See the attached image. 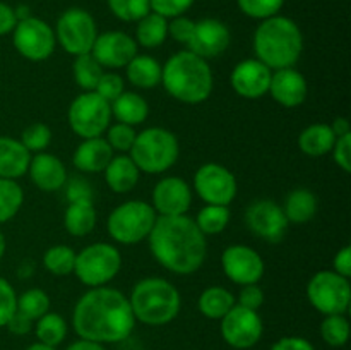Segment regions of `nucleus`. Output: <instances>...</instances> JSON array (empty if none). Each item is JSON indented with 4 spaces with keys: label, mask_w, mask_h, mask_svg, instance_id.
<instances>
[{
    "label": "nucleus",
    "mask_w": 351,
    "mask_h": 350,
    "mask_svg": "<svg viewBox=\"0 0 351 350\" xmlns=\"http://www.w3.org/2000/svg\"><path fill=\"white\" fill-rule=\"evenodd\" d=\"M72 74H74V81L79 88L84 91H95L99 79L105 74V69L93 57V54H84L74 58Z\"/></svg>",
    "instance_id": "nucleus-33"
},
{
    "label": "nucleus",
    "mask_w": 351,
    "mask_h": 350,
    "mask_svg": "<svg viewBox=\"0 0 351 350\" xmlns=\"http://www.w3.org/2000/svg\"><path fill=\"white\" fill-rule=\"evenodd\" d=\"M271 350H315L307 338L302 336H283L278 340Z\"/></svg>",
    "instance_id": "nucleus-50"
},
{
    "label": "nucleus",
    "mask_w": 351,
    "mask_h": 350,
    "mask_svg": "<svg viewBox=\"0 0 351 350\" xmlns=\"http://www.w3.org/2000/svg\"><path fill=\"white\" fill-rule=\"evenodd\" d=\"M168 38V19L156 12H149L137 21L136 43L144 48H158Z\"/></svg>",
    "instance_id": "nucleus-31"
},
{
    "label": "nucleus",
    "mask_w": 351,
    "mask_h": 350,
    "mask_svg": "<svg viewBox=\"0 0 351 350\" xmlns=\"http://www.w3.org/2000/svg\"><path fill=\"white\" fill-rule=\"evenodd\" d=\"M195 225L199 226L204 235H218L230 223L228 206L206 205L194 218Z\"/></svg>",
    "instance_id": "nucleus-36"
},
{
    "label": "nucleus",
    "mask_w": 351,
    "mask_h": 350,
    "mask_svg": "<svg viewBox=\"0 0 351 350\" xmlns=\"http://www.w3.org/2000/svg\"><path fill=\"white\" fill-rule=\"evenodd\" d=\"M19 141L31 154L43 153L51 141V130L47 124L34 122L23 130Z\"/></svg>",
    "instance_id": "nucleus-41"
},
{
    "label": "nucleus",
    "mask_w": 351,
    "mask_h": 350,
    "mask_svg": "<svg viewBox=\"0 0 351 350\" xmlns=\"http://www.w3.org/2000/svg\"><path fill=\"white\" fill-rule=\"evenodd\" d=\"M192 205V189L184 178L163 177L153 189L151 206L158 216H180L187 215Z\"/></svg>",
    "instance_id": "nucleus-18"
},
{
    "label": "nucleus",
    "mask_w": 351,
    "mask_h": 350,
    "mask_svg": "<svg viewBox=\"0 0 351 350\" xmlns=\"http://www.w3.org/2000/svg\"><path fill=\"white\" fill-rule=\"evenodd\" d=\"M281 208H283L288 223L302 225V223L311 222L317 213V198L308 189H295L288 194L285 206Z\"/></svg>",
    "instance_id": "nucleus-30"
},
{
    "label": "nucleus",
    "mask_w": 351,
    "mask_h": 350,
    "mask_svg": "<svg viewBox=\"0 0 351 350\" xmlns=\"http://www.w3.org/2000/svg\"><path fill=\"white\" fill-rule=\"evenodd\" d=\"M26 350H57V349H55V347H48V345H45V343L36 342V343H33V345L27 347Z\"/></svg>",
    "instance_id": "nucleus-56"
},
{
    "label": "nucleus",
    "mask_w": 351,
    "mask_h": 350,
    "mask_svg": "<svg viewBox=\"0 0 351 350\" xmlns=\"http://www.w3.org/2000/svg\"><path fill=\"white\" fill-rule=\"evenodd\" d=\"M91 54L103 69H125L137 55V43L123 31H106L96 36Z\"/></svg>",
    "instance_id": "nucleus-17"
},
{
    "label": "nucleus",
    "mask_w": 351,
    "mask_h": 350,
    "mask_svg": "<svg viewBox=\"0 0 351 350\" xmlns=\"http://www.w3.org/2000/svg\"><path fill=\"white\" fill-rule=\"evenodd\" d=\"M33 154L23 146L19 139L0 136V178L17 180L27 174Z\"/></svg>",
    "instance_id": "nucleus-24"
},
{
    "label": "nucleus",
    "mask_w": 351,
    "mask_h": 350,
    "mask_svg": "<svg viewBox=\"0 0 351 350\" xmlns=\"http://www.w3.org/2000/svg\"><path fill=\"white\" fill-rule=\"evenodd\" d=\"M125 74L130 84L136 86V88L151 89L161 84V65L151 55L137 54L125 65Z\"/></svg>",
    "instance_id": "nucleus-28"
},
{
    "label": "nucleus",
    "mask_w": 351,
    "mask_h": 350,
    "mask_svg": "<svg viewBox=\"0 0 351 350\" xmlns=\"http://www.w3.org/2000/svg\"><path fill=\"white\" fill-rule=\"evenodd\" d=\"M332 129V132H335L336 137H341V136H346V134H351V126L348 122V119H345V117H336L335 120H332V124H329Z\"/></svg>",
    "instance_id": "nucleus-54"
},
{
    "label": "nucleus",
    "mask_w": 351,
    "mask_h": 350,
    "mask_svg": "<svg viewBox=\"0 0 351 350\" xmlns=\"http://www.w3.org/2000/svg\"><path fill=\"white\" fill-rule=\"evenodd\" d=\"M245 223L254 235L271 244L280 242L290 225L283 208L271 199L254 201L245 211Z\"/></svg>",
    "instance_id": "nucleus-16"
},
{
    "label": "nucleus",
    "mask_w": 351,
    "mask_h": 350,
    "mask_svg": "<svg viewBox=\"0 0 351 350\" xmlns=\"http://www.w3.org/2000/svg\"><path fill=\"white\" fill-rule=\"evenodd\" d=\"M332 158H335V163L341 168L343 172L351 170V134L341 136L336 139L335 146L331 150Z\"/></svg>",
    "instance_id": "nucleus-49"
},
{
    "label": "nucleus",
    "mask_w": 351,
    "mask_h": 350,
    "mask_svg": "<svg viewBox=\"0 0 351 350\" xmlns=\"http://www.w3.org/2000/svg\"><path fill=\"white\" fill-rule=\"evenodd\" d=\"M321 336L328 345L343 347L348 342L350 323L345 314L324 316L321 323Z\"/></svg>",
    "instance_id": "nucleus-39"
},
{
    "label": "nucleus",
    "mask_w": 351,
    "mask_h": 350,
    "mask_svg": "<svg viewBox=\"0 0 351 350\" xmlns=\"http://www.w3.org/2000/svg\"><path fill=\"white\" fill-rule=\"evenodd\" d=\"M122 254L112 244L96 242L75 254L74 275L86 287H105L120 273Z\"/></svg>",
    "instance_id": "nucleus-8"
},
{
    "label": "nucleus",
    "mask_w": 351,
    "mask_h": 350,
    "mask_svg": "<svg viewBox=\"0 0 351 350\" xmlns=\"http://www.w3.org/2000/svg\"><path fill=\"white\" fill-rule=\"evenodd\" d=\"M161 84L171 98L199 105L211 96L215 78L206 58L182 50L161 65Z\"/></svg>",
    "instance_id": "nucleus-3"
},
{
    "label": "nucleus",
    "mask_w": 351,
    "mask_h": 350,
    "mask_svg": "<svg viewBox=\"0 0 351 350\" xmlns=\"http://www.w3.org/2000/svg\"><path fill=\"white\" fill-rule=\"evenodd\" d=\"M34 331H36L38 342L57 349L67 336V323L60 314L48 311L47 314L36 319Z\"/></svg>",
    "instance_id": "nucleus-34"
},
{
    "label": "nucleus",
    "mask_w": 351,
    "mask_h": 350,
    "mask_svg": "<svg viewBox=\"0 0 351 350\" xmlns=\"http://www.w3.org/2000/svg\"><path fill=\"white\" fill-rule=\"evenodd\" d=\"M307 299L321 314H346L351 302L350 278L332 270L317 271L307 283Z\"/></svg>",
    "instance_id": "nucleus-9"
},
{
    "label": "nucleus",
    "mask_w": 351,
    "mask_h": 350,
    "mask_svg": "<svg viewBox=\"0 0 351 350\" xmlns=\"http://www.w3.org/2000/svg\"><path fill=\"white\" fill-rule=\"evenodd\" d=\"M95 91L98 93L101 98H105L106 102L112 103L113 100H117L123 91H125V88H123V79L120 78L117 72H105V74L101 75V79H99Z\"/></svg>",
    "instance_id": "nucleus-46"
},
{
    "label": "nucleus",
    "mask_w": 351,
    "mask_h": 350,
    "mask_svg": "<svg viewBox=\"0 0 351 350\" xmlns=\"http://www.w3.org/2000/svg\"><path fill=\"white\" fill-rule=\"evenodd\" d=\"M115 17L125 23H137L151 12L149 0H106Z\"/></svg>",
    "instance_id": "nucleus-40"
},
{
    "label": "nucleus",
    "mask_w": 351,
    "mask_h": 350,
    "mask_svg": "<svg viewBox=\"0 0 351 350\" xmlns=\"http://www.w3.org/2000/svg\"><path fill=\"white\" fill-rule=\"evenodd\" d=\"M17 311V294L12 285L0 277V328L9 323L14 312Z\"/></svg>",
    "instance_id": "nucleus-44"
},
{
    "label": "nucleus",
    "mask_w": 351,
    "mask_h": 350,
    "mask_svg": "<svg viewBox=\"0 0 351 350\" xmlns=\"http://www.w3.org/2000/svg\"><path fill=\"white\" fill-rule=\"evenodd\" d=\"M24 202V192L17 180L0 178V223L12 220Z\"/></svg>",
    "instance_id": "nucleus-37"
},
{
    "label": "nucleus",
    "mask_w": 351,
    "mask_h": 350,
    "mask_svg": "<svg viewBox=\"0 0 351 350\" xmlns=\"http://www.w3.org/2000/svg\"><path fill=\"white\" fill-rule=\"evenodd\" d=\"M69 126L82 139L99 137L112 122V106L96 91H84L69 106Z\"/></svg>",
    "instance_id": "nucleus-10"
},
{
    "label": "nucleus",
    "mask_w": 351,
    "mask_h": 350,
    "mask_svg": "<svg viewBox=\"0 0 351 350\" xmlns=\"http://www.w3.org/2000/svg\"><path fill=\"white\" fill-rule=\"evenodd\" d=\"M31 182L43 192H55L64 187L67 180V168L64 161L51 153H36L31 156L27 168Z\"/></svg>",
    "instance_id": "nucleus-22"
},
{
    "label": "nucleus",
    "mask_w": 351,
    "mask_h": 350,
    "mask_svg": "<svg viewBox=\"0 0 351 350\" xmlns=\"http://www.w3.org/2000/svg\"><path fill=\"white\" fill-rule=\"evenodd\" d=\"M221 336L237 350H249L263 338L264 323L257 311L235 304L221 319Z\"/></svg>",
    "instance_id": "nucleus-14"
},
{
    "label": "nucleus",
    "mask_w": 351,
    "mask_h": 350,
    "mask_svg": "<svg viewBox=\"0 0 351 350\" xmlns=\"http://www.w3.org/2000/svg\"><path fill=\"white\" fill-rule=\"evenodd\" d=\"M12 43L21 57L31 62H43L53 54L57 38L47 21L29 16L17 21L12 31Z\"/></svg>",
    "instance_id": "nucleus-12"
},
{
    "label": "nucleus",
    "mask_w": 351,
    "mask_h": 350,
    "mask_svg": "<svg viewBox=\"0 0 351 350\" xmlns=\"http://www.w3.org/2000/svg\"><path fill=\"white\" fill-rule=\"evenodd\" d=\"M96 208L91 198L72 199L64 215L65 230L72 237H86L96 226Z\"/></svg>",
    "instance_id": "nucleus-26"
},
{
    "label": "nucleus",
    "mask_w": 351,
    "mask_h": 350,
    "mask_svg": "<svg viewBox=\"0 0 351 350\" xmlns=\"http://www.w3.org/2000/svg\"><path fill=\"white\" fill-rule=\"evenodd\" d=\"M194 26L195 21L189 19V17H173V19L168 21V36H171L178 43L187 45L191 41L192 33H194Z\"/></svg>",
    "instance_id": "nucleus-47"
},
{
    "label": "nucleus",
    "mask_w": 351,
    "mask_h": 350,
    "mask_svg": "<svg viewBox=\"0 0 351 350\" xmlns=\"http://www.w3.org/2000/svg\"><path fill=\"white\" fill-rule=\"evenodd\" d=\"M180 144L171 130L163 127H147L136 136L129 156L141 172L156 175L170 170L178 160Z\"/></svg>",
    "instance_id": "nucleus-6"
},
{
    "label": "nucleus",
    "mask_w": 351,
    "mask_h": 350,
    "mask_svg": "<svg viewBox=\"0 0 351 350\" xmlns=\"http://www.w3.org/2000/svg\"><path fill=\"white\" fill-rule=\"evenodd\" d=\"M267 93L273 96L274 102L280 103L285 108H295L307 100V79L293 67L278 69L271 75V84Z\"/></svg>",
    "instance_id": "nucleus-21"
},
{
    "label": "nucleus",
    "mask_w": 351,
    "mask_h": 350,
    "mask_svg": "<svg viewBox=\"0 0 351 350\" xmlns=\"http://www.w3.org/2000/svg\"><path fill=\"white\" fill-rule=\"evenodd\" d=\"M103 172L106 185L117 194H127L132 191L141 177V170L129 154H115Z\"/></svg>",
    "instance_id": "nucleus-25"
},
{
    "label": "nucleus",
    "mask_w": 351,
    "mask_h": 350,
    "mask_svg": "<svg viewBox=\"0 0 351 350\" xmlns=\"http://www.w3.org/2000/svg\"><path fill=\"white\" fill-rule=\"evenodd\" d=\"M5 249H7V240H5V235H3V232L0 230V259H2L3 254H5Z\"/></svg>",
    "instance_id": "nucleus-57"
},
{
    "label": "nucleus",
    "mask_w": 351,
    "mask_h": 350,
    "mask_svg": "<svg viewBox=\"0 0 351 350\" xmlns=\"http://www.w3.org/2000/svg\"><path fill=\"white\" fill-rule=\"evenodd\" d=\"M332 271H336L341 277H351V247L345 246L336 253L335 259H332Z\"/></svg>",
    "instance_id": "nucleus-51"
},
{
    "label": "nucleus",
    "mask_w": 351,
    "mask_h": 350,
    "mask_svg": "<svg viewBox=\"0 0 351 350\" xmlns=\"http://www.w3.org/2000/svg\"><path fill=\"white\" fill-rule=\"evenodd\" d=\"M338 137L332 132L329 124H312L305 127L298 136V146L308 156H324L331 153Z\"/></svg>",
    "instance_id": "nucleus-29"
},
{
    "label": "nucleus",
    "mask_w": 351,
    "mask_h": 350,
    "mask_svg": "<svg viewBox=\"0 0 351 350\" xmlns=\"http://www.w3.org/2000/svg\"><path fill=\"white\" fill-rule=\"evenodd\" d=\"M136 321L149 326H163L173 321L182 307L180 292L160 277L137 281L129 297Z\"/></svg>",
    "instance_id": "nucleus-5"
},
{
    "label": "nucleus",
    "mask_w": 351,
    "mask_h": 350,
    "mask_svg": "<svg viewBox=\"0 0 351 350\" xmlns=\"http://www.w3.org/2000/svg\"><path fill=\"white\" fill-rule=\"evenodd\" d=\"M223 273L237 285L259 283L264 277L266 264L256 249L243 244L228 246L221 254Z\"/></svg>",
    "instance_id": "nucleus-15"
},
{
    "label": "nucleus",
    "mask_w": 351,
    "mask_h": 350,
    "mask_svg": "<svg viewBox=\"0 0 351 350\" xmlns=\"http://www.w3.org/2000/svg\"><path fill=\"white\" fill-rule=\"evenodd\" d=\"M72 326L79 338L106 345L129 338L136 318L129 297L105 285L89 288L79 299L72 312Z\"/></svg>",
    "instance_id": "nucleus-1"
},
{
    "label": "nucleus",
    "mask_w": 351,
    "mask_h": 350,
    "mask_svg": "<svg viewBox=\"0 0 351 350\" xmlns=\"http://www.w3.org/2000/svg\"><path fill=\"white\" fill-rule=\"evenodd\" d=\"M230 45V30L225 23L215 17L195 21L194 33L187 43L192 54L202 58L219 57Z\"/></svg>",
    "instance_id": "nucleus-20"
},
{
    "label": "nucleus",
    "mask_w": 351,
    "mask_h": 350,
    "mask_svg": "<svg viewBox=\"0 0 351 350\" xmlns=\"http://www.w3.org/2000/svg\"><path fill=\"white\" fill-rule=\"evenodd\" d=\"M195 0H149L151 12H156L167 19L184 16Z\"/></svg>",
    "instance_id": "nucleus-45"
},
{
    "label": "nucleus",
    "mask_w": 351,
    "mask_h": 350,
    "mask_svg": "<svg viewBox=\"0 0 351 350\" xmlns=\"http://www.w3.org/2000/svg\"><path fill=\"white\" fill-rule=\"evenodd\" d=\"M96 36H98V27L95 17L88 10L72 7L58 17L55 38L67 54L74 57L91 54Z\"/></svg>",
    "instance_id": "nucleus-11"
},
{
    "label": "nucleus",
    "mask_w": 351,
    "mask_h": 350,
    "mask_svg": "<svg viewBox=\"0 0 351 350\" xmlns=\"http://www.w3.org/2000/svg\"><path fill=\"white\" fill-rule=\"evenodd\" d=\"M17 311L36 321L50 311V297L41 288H29L17 295Z\"/></svg>",
    "instance_id": "nucleus-38"
},
{
    "label": "nucleus",
    "mask_w": 351,
    "mask_h": 350,
    "mask_svg": "<svg viewBox=\"0 0 351 350\" xmlns=\"http://www.w3.org/2000/svg\"><path fill=\"white\" fill-rule=\"evenodd\" d=\"M110 106H112V117H115L117 122L132 127L143 124L149 115V105L139 93L123 91L119 98L110 103Z\"/></svg>",
    "instance_id": "nucleus-27"
},
{
    "label": "nucleus",
    "mask_w": 351,
    "mask_h": 350,
    "mask_svg": "<svg viewBox=\"0 0 351 350\" xmlns=\"http://www.w3.org/2000/svg\"><path fill=\"white\" fill-rule=\"evenodd\" d=\"M115 156V151L110 148L103 136L91 137V139H82V143L75 148L74 167L84 174H99L106 168L110 160Z\"/></svg>",
    "instance_id": "nucleus-23"
},
{
    "label": "nucleus",
    "mask_w": 351,
    "mask_h": 350,
    "mask_svg": "<svg viewBox=\"0 0 351 350\" xmlns=\"http://www.w3.org/2000/svg\"><path fill=\"white\" fill-rule=\"evenodd\" d=\"M235 304L242 305V307L250 309V311H257L261 305L264 304V292L257 283L242 285L239 292V297L235 299Z\"/></svg>",
    "instance_id": "nucleus-48"
},
{
    "label": "nucleus",
    "mask_w": 351,
    "mask_h": 350,
    "mask_svg": "<svg viewBox=\"0 0 351 350\" xmlns=\"http://www.w3.org/2000/svg\"><path fill=\"white\" fill-rule=\"evenodd\" d=\"M235 305V295L225 287H209L201 294L197 307L208 319H221Z\"/></svg>",
    "instance_id": "nucleus-32"
},
{
    "label": "nucleus",
    "mask_w": 351,
    "mask_h": 350,
    "mask_svg": "<svg viewBox=\"0 0 351 350\" xmlns=\"http://www.w3.org/2000/svg\"><path fill=\"white\" fill-rule=\"evenodd\" d=\"M271 71L257 58L239 62L232 71V88L239 96L247 100H259L267 95L271 84Z\"/></svg>",
    "instance_id": "nucleus-19"
},
{
    "label": "nucleus",
    "mask_w": 351,
    "mask_h": 350,
    "mask_svg": "<svg viewBox=\"0 0 351 350\" xmlns=\"http://www.w3.org/2000/svg\"><path fill=\"white\" fill-rule=\"evenodd\" d=\"M194 191L206 205L228 206L237 198L239 182L232 170L209 161L194 174Z\"/></svg>",
    "instance_id": "nucleus-13"
},
{
    "label": "nucleus",
    "mask_w": 351,
    "mask_h": 350,
    "mask_svg": "<svg viewBox=\"0 0 351 350\" xmlns=\"http://www.w3.org/2000/svg\"><path fill=\"white\" fill-rule=\"evenodd\" d=\"M65 350H106L105 345L96 342H89V340H77V342L71 343Z\"/></svg>",
    "instance_id": "nucleus-55"
},
{
    "label": "nucleus",
    "mask_w": 351,
    "mask_h": 350,
    "mask_svg": "<svg viewBox=\"0 0 351 350\" xmlns=\"http://www.w3.org/2000/svg\"><path fill=\"white\" fill-rule=\"evenodd\" d=\"M16 24L17 16L14 7H10L5 2H0V36H5V34L12 33Z\"/></svg>",
    "instance_id": "nucleus-52"
},
{
    "label": "nucleus",
    "mask_w": 351,
    "mask_h": 350,
    "mask_svg": "<svg viewBox=\"0 0 351 350\" xmlns=\"http://www.w3.org/2000/svg\"><path fill=\"white\" fill-rule=\"evenodd\" d=\"M154 259L175 275H192L204 264L206 235L187 215L158 216L149 237Z\"/></svg>",
    "instance_id": "nucleus-2"
},
{
    "label": "nucleus",
    "mask_w": 351,
    "mask_h": 350,
    "mask_svg": "<svg viewBox=\"0 0 351 350\" xmlns=\"http://www.w3.org/2000/svg\"><path fill=\"white\" fill-rule=\"evenodd\" d=\"M158 213L146 201H125L117 206L106 220V229L115 242L134 246L149 237Z\"/></svg>",
    "instance_id": "nucleus-7"
},
{
    "label": "nucleus",
    "mask_w": 351,
    "mask_h": 350,
    "mask_svg": "<svg viewBox=\"0 0 351 350\" xmlns=\"http://www.w3.org/2000/svg\"><path fill=\"white\" fill-rule=\"evenodd\" d=\"M136 136L137 132L134 130L132 126L117 122L106 129L105 139L113 151H119L120 154H125L129 153L130 148H132L134 141H136Z\"/></svg>",
    "instance_id": "nucleus-43"
},
{
    "label": "nucleus",
    "mask_w": 351,
    "mask_h": 350,
    "mask_svg": "<svg viewBox=\"0 0 351 350\" xmlns=\"http://www.w3.org/2000/svg\"><path fill=\"white\" fill-rule=\"evenodd\" d=\"M239 9L252 19L264 21L280 14L285 0H237Z\"/></svg>",
    "instance_id": "nucleus-42"
},
{
    "label": "nucleus",
    "mask_w": 351,
    "mask_h": 350,
    "mask_svg": "<svg viewBox=\"0 0 351 350\" xmlns=\"http://www.w3.org/2000/svg\"><path fill=\"white\" fill-rule=\"evenodd\" d=\"M33 319L27 318L26 314L16 311L5 326L9 328L10 333H14V335H27V333L33 329Z\"/></svg>",
    "instance_id": "nucleus-53"
},
{
    "label": "nucleus",
    "mask_w": 351,
    "mask_h": 350,
    "mask_svg": "<svg viewBox=\"0 0 351 350\" xmlns=\"http://www.w3.org/2000/svg\"><path fill=\"white\" fill-rule=\"evenodd\" d=\"M75 264V250L72 247L57 244L47 249L43 254V266L45 270L50 271L55 277H67L74 273Z\"/></svg>",
    "instance_id": "nucleus-35"
},
{
    "label": "nucleus",
    "mask_w": 351,
    "mask_h": 350,
    "mask_svg": "<svg viewBox=\"0 0 351 350\" xmlns=\"http://www.w3.org/2000/svg\"><path fill=\"white\" fill-rule=\"evenodd\" d=\"M254 51L257 60L271 71L293 67L304 51V36L293 19L273 16L261 21L254 33Z\"/></svg>",
    "instance_id": "nucleus-4"
}]
</instances>
